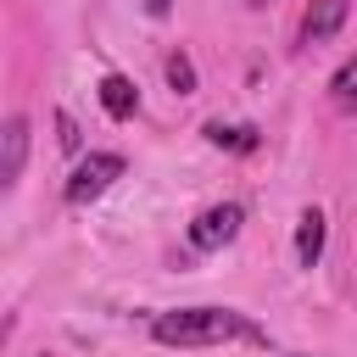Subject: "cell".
Masks as SVG:
<instances>
[{"label":"cell","instance_id":"8fae6325","mask_svg":"<svg viewBox=\"0 0 357 357\" xmlns=\"http://www.w3.org/2000/svg\"><path fill=\"white\" fill-rule=\"evenodd\" d=\"M56 139H61V151H78V123L67 112H56Z\"/></svg>","mask_w":357,"mask_h":357},{"label":"cell","instance_id":"ba28073f","mask_svg":"<svg viewBox=\"0 0 357 357\" xmlns=\"http://www.w3.org/2000/svg\"><path fill=\"white\" fill-rule=\"evenodd\" d=\"M206 139L218 145V151H257V128L251 123H206Z\"/></svg>","mask_w":357,"mask_h":357},{"label":"cell","instance_id":"5b68a950","mask_svg":"<svg viewBox=\"0 0 357 357\" xmlns=\"http://www.w3.org/2000/svg\"><path fill=\"white\" fill-rule=\"evenodd\" d=\"M340 22H346V0H312L307 17H301V39L307 45H324V39L340 33Z\"/></svg>","mask_w":357,"mask_h":357},{"label":"cell","instance_id":"277c9868","mask_svg":"<svg viewBox=\"0 0 357 357\" xmlns=\"http://www.w3.org/2000/svg\"><path fill=\"white\" fill-rule=\"evenodd\" d=\"M0 145H6V151H0V184L11 190V184L22 178V162H28V117H22V112H11V117H6Z\"/></svg>","mask_w":357,"mask_h":357},{"label":"cell","instance_id":"30bf717a","mask_svg":"<svg viewBox=\"0 0 357 357\" xmlns=\"http://www.w3.org/2000/svg\"><path fill=\"white\" fill-rule=\"evenodd\" d=\"M167 84H173L178 95H195V61H190L184 50H173V56H167Z\"/></svg>","mask_w":357,"mask_h":357},{"label":"cell","instance_id":"9c48e42d","mask_svg":"<svg viewBox=\"0 0 357 357\" xmlns=\"http://www.w3.org/2000/svg\"><path fill=\"white\" fill-rule=\"evenodd\" d=\"M329 95H335V106H340V112H357V56L329 78Z\"/></svg>","mask_w":357,"mask_h":357},{"label":"cell","instance_id":"4fadbf2b","mask_svg":"<svg viewBox=\"0 0 357 357\" xmlns=\"http://www.w3.org/2000/svg\"><path fill=\"white\" fill-rule=\"evenodd\" d=\"M257 6H268V0H257Z\"/></svg>","mask_w":357,"mask_h":357},{"label":"cell","instance_id":"7a4b0ae2","mask_svg":"<svg viewBox=\"0 0 357 357\" xmlns=\"http://www.w3.org/2000/svg\"><path fill=\"white\" fill-rule=\"evenodd\" d=\"M112 178H123V156H112V151H95L89 162H78L73 167V178H67V201L73 206H84V201H95V195H106L112 190Z\"/></svg>","mask_w":357,"mask_h":357},{"label":"cell","instance_id":"3957f363","mask_svg":"<svg viewBox=\"0 0 357 357\" xmlns=\"http://www.w3.org/2000/svg\"><path fill=\"white\" fill-rule=\"evenodd\" d=\"M240 223H245V212H240L234 201H218V206H206V212L190 223V245H195V251H218V245H229V240L240 234Z\"/></svg>","mask_w":357,"mask_h":357},{"label":"cell","instance_id":"8992f818","mask_svg":"<svg viewBox=\"0 0 357 357\" xmlns=\"http://www.w3.org/2000/svg\"><path fill=\"white\" fill-rule=\"evenodd\" d=\"M324 234H329V229H324V212L307 206V212L296 218V262H301V268H312V262L324 257Z\"/></svg>","mask_w":357,"mask_h":357},{"label":"cell","instance_id":"52a82bcc","mask_svg":"<svg viewBox=\"0 0 357 357\" xmlns=\"http://www.w3.org/2000/svg\"><path fill=\"white\" fill-rule=\"evenodd\" d=\"M100 106H106V117H117V123H123V117H134V112H139V89H134L123 73H106V78H100Z\"/></svg>","mask_w":357,"mask_h":357},{"label":"cell","instance_id":"7c38bea8","mask_svg":"<svg viewBox=\"0 0 357 357\" xmlns=\"http://www.w3.org/2000/svg\"><path fill=\"white\" fill-rule=\"evenodd\" d=\"M145 11H151V17H167V11H173V0H145Z\"/></svg>","mask_w":357,"mask_h":357},{"label":"cell","instance_id":"6da1fadb","mask_svg":"<svg viewBox=\"0 0 357 357\" xmlns=\"http://www.w3.org/2000/svg\"><path fill=\"white\" fill-rule=\"evenodd\" d=\"M151 335L162 346H178V351L223 346V340H262V329L245 312H234V307H173V312L151 318Z\"/></svg>","mask_w":357,"mask_h":357}]
</instances>
